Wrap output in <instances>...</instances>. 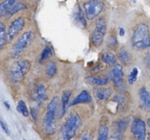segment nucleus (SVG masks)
I'll use <instances>...</instances> for the list:
<instances>
[{"label":"nucleus","mask_w":150,"mask_h":140,"mask_svg":"<svg viewBox=\"0 0 150 140\" xmlns=\"http://www.w3.org/2000/svg\"><path fill=\"white\" fill-rule=\"evenodd\" d=\"M131 45L136 50L150 48V31L146 24L140 23L135 27L131 37Z\"/></svg>","instance_id":"obj_1"},{"label":"nucleus","mask_w":150,"mask_h":140,"mask_svg":"<svg viewBox=\"0 0 150 140\" xmlns=\"http://www.w3.org/2000/svg\"><path fill=\"white\" fill-rule=\"evenodd\" d=\"M59 98L54 97L47 105V111L44 118V131L46 134H53L56 132L55 115L59 105Z\"/></svg>","instance_id":"obj_2"},{"label":"nucleus","mask_w":150,"mask_h":140,"mask_svg":"<svg viewBox=\"0 0 150 140\" xmlns=\"http://www.w3.org/2000/svg\"><path fill=\"white\" fill-rule=\"evenodd\" d=\"M81 125L82 120L79 115L75 112L70 114L65 124L60 129L59 140H70L74 137Z\"/></svg>","instance_id":"obj_3"},{"label":"nucleus","mask_w":150,"mask_h":140,"mask_svg":"<svg viewBox=\"0 0 150 140\" xmlns=\"http://www.w3.org/2000/svg\"><path fill=\"white\" fill-rule=\"evenodd\" d=\"M31 69V63L27 60H18L12 65L9 70V79L13 83L22 82Z\"/></svg>","instance_id":"obj_4"},{"label":"nucleus","mask_w":150,"mask_h":140,"mask_svg":"<svg viewBox=\"0 0 150 140\" xmlns=\"http://www.w3.org/2000/svg\"><path fill=\"white\" fill-rule=\"evenodd\" d=\"M35 37V34L32 31H27L25 33H23L18 40L16 41V43L13 45L12 50H11V57L13 59H18L22 54V53L26 50V49L31 44V42L33 41Z\"/></svg>","instance_id":"obj_5"},{"label":"nucleus","mask_w":150,"mask_h":140,"mask_svg":"<svg viewBox=\"0 0 150 140\" xmlns=\"http://www.w3.org/2000/svg\"><path fill=\"white\" fill-rule=\"evenodd\" d=\"M105 8L104 3L101 0H88L83 4L84 14L86 18L92 21L97 18Z\"/></svg>","instance_id":"obj_6"},{"label":"nucleus","mask_w":150,"mask_h":140,"mask_svg":"<svg viewBox=\"0 0 150 140\" xmlns=\"http://www.w3.org/2000/svg\"><path fill=\"white\" fill-rule=\"evenodd\" d=\"M106 33V22L104 18H99L96 21L95 29L93 30L91 40L95 47L101 46L104 41Z\"/></svg>","instance_id":"obj_7"},{"label":"nucleus","mask_w":150,"mask_h":140,"mask_svg":"<svg viewBox=\"0 0 150 140\" xmlns=\"http://www.w3.org/2000/svg\"><path fill=\"white\" fill-rule=\"evenodd\" d=\"M25 26V19L23 18H18L15 19L10 24L8 30L7 31V40L8 41H12L16 35L22 31Z\"/></svg>","instance_id":"obj_8"},{"label":"nucleus","mask_w":150,"mask_h":140,"mask_svg":"<svg viewBox=\"0 0 150 140\" xmlns=\"http://www.w3.org/2000/svg\"><path fill=\"white\" fill-rule=\"evenodd\" d=\"M131 131L134 137L137 140H145L146 126L145 123L140 119H134L131 124Z\"/></svg>","instance_id":"obj_9"},{"label":"nucleus","mask_w":150,"mask_h":140,"mask_svg":"<svg viewBox=\"0 0 150 140\" xmlns=\"http://www.w3.org/2000/svg\"><path fill=\"white\" fill-rule=\"evenodd\" d=\"M111 80L114 83V85L117 88H120L123 86L124 71L123 68L120 64H116L113 66V69L110 72Z\"/></svg>","instance_id":"obj_10"},{"label":"nucleus","mask_w":150,"mask_h":140,"mask_svg":"<svg viewBox=\"0 0 150 140\" xmlns=\"http://www.w3.org/2000/svg\"><path fill=\"white\" fill-rule=\"evenodd\" d=\"M111 80V75L110 73L108 75L103 76V77H97V76H88L85 78V81L93 86L97 87H102L105 86Z\"/></svg>","instance_id":"obj_11"},{"label":"nucleus","mask_w":150,"mask_h":140,"mask_svg":"<svg viewBox=\"0 0 150 140\" xmlns=\"http://www.w3.org/2000/svg\"><path fill=\"white\" fill-rule=\"evenodd\" d=\"M92 100H93V98H92V96L90 95V93L88 91L83 90V91H82L78 96L75 97L74 99V101L71 102V104L69 105L72 106V105H78V104L89 103V102L92 101Z\"/></svg>","instance_id":"obj_12"},{"label":"nucleus","mask_w":150,"mask_h":140,"mask_svg":"<svg viewBox=\"0 0 150 140\" xmlns=\"http://www.w3.org/2000/svg\"><path fill=\"white\" fill-rule=\"evenodd\" d=\"M47 99V91L43 84H38L35 90V100L38 104H42Z\"/></svg>","instance_id":"obj_13"},{"label":"nucleus","mask_w":150,"mask_h":140,"mask_svg":"<svg viewBox=\"0 0 150 140\" xmlns=\"http://www.w3.org/2000/svg\"><path fill=\"white\" fill-rule=\"evenodd\" d=\"M139 96L143 107L150 111V92L145 88H142L139 89Z\"/></svg>","instance_id":"obj_14"},{"label":"nucleus","mask_w":150,"mask_h":140,"mask_svg":"<svg viewBox=\"0 0 150 140\" xmlns=\"http://www.w3.org/2000/svg\"><path fill=\"white\" fill-rule=\"evenodd\" d=\"M94 94H95V96H96L97 100H99V101H106L111 96L112 91L109 88H96L94 90Z\"/></svg>","instance_id":"obj_15"},{"label":"nucleus","mask_w":150,"mask_h":140,"mask_svg":"<svg viewBox=\"0 0 150 140\" xmlns=\"http://www.w3.org/2000/svg\"><path fill=\"white\" fill-rule=\"evenodd\" d=\"M117 58L121 64L124 65H128L132 61L131 54L129 52V50L125 48H121L117 53Z\"/></svg>","instance_id":"obj_16"},{"label":"nucleus","mask_w":150,"mask_h":140,"mask_svg":"<svg viewBox=\"0 0 150 140\" xmlns=\"http://www.w3.org/2000/svg\"><path fill=\"white\" fill-rule=\"evenodd\" d=\"M74 22L79 23L80 26H83L85 28L87 26V21H86V16L83 14V12L79 6H78V8L74 13Z\"/></svg>","instance_id":"obj_17"},{"label":"nucleus","mask_w":150,"mask_h":140,"mask_svg":"<svg viewBox=\"0 0 150 140\" xmlns=\"http://www.w3.org/2000/svg\"><path fill=\"white\" fill-rule=\"evenodd\" d=\"M72 92L70 90H66L62 93L61 97V107H62V115L65 114L67 109L69 107V99H70Z\"/></svg>","instance_id":"obj_18"},{"label":"nucleus","mask_w":150,"mask_h":140,"mask_svg":"<svg viewBox=\"0 0 150 140\" xmlns=\"http://www.w3.org/2000/svg\"><path fill=\"white\" fill-rule=\"evenodd\" d=\"M19 0H5L0 4V18L4 16L15 4H17Z\"/></svg>","instance_id":"obj_19"},{"label":"nucleus","mask_w":150,"mask_h":140,"mask_svg":"<svg viewBox=\"0 0 150 140\" xmlns=\"http://www.w3.org/2000/svg\"><path fill=\"white\" fill-rule=\"evenodd\" d=\"M102 60L109 66H114L116 64V58L115 54L110 52H105L102 54Z\"/></svg>","instance_id":"obj_20"},{"label":"nucleus","mask_w":150,"mask_h":140,"mask_svg":"<svg viewBox=\"0 0 150 140\" xmlns=\"http://www.w3.org/2000/svg\"><path fill=\"white\" fill-rule=\"evenodd\" d=\"M7 40V32H6V26L2 22H0V49L4 48L6 45Z\"/></svg>","instance_id":"obj_21"},{"label":"nucleus","mask_w":150,"mask_h":140,"mask_svg":"<svg viewBox=\"0 0 150 140\" xmlns=\"http://www.w3.org/2000/svg\"><path fill=\"white\" fill-rule=\"evenodd\" d=\"M45 72H46V74L48 75L49 77H50V78L54 77L57 73V65H56V64L53 61H49L46 64Z\"/></svg>","instance_id":"obj_22"},{"label":"nucleus","mask_w":150,"mask_h":140,"mask_svg":"<svg viewBox=\"0 0 150 140\" xmlns=\"http://www.w3.org/2000/svg\"><path fill=\"white\" fill-rule=\"evenodd\" d=\"M109 135V129L107 126L102 124L98 129V137L97 140H107Z\"/></svg>","instance_id":"obj_23"},{"label":"nucleus","mask_w":150,"mask_h":140,"mask_svg":"<svg viewBox=\"0 0 150 140\" xmlns=\"http://www.w3.org/2000/svg\"><path fill=\"white\" fill-rule=\"evenodd\" d=\"M27 8V7L23 3H19V2H18L17 4H15L11 8L9 9V11L7 13V15L8 16H12V15H13V14L18 13L19 11H21V10H25V9Z\"/></svg>","instance_id":"obj_24"},{"label":"nucleus","mask_w":150,"mask_h":140,"mask_svg":"<svg viewBox=\"0 0 150 140\" xmlns=\"http://www.w3.org/2000/svg\"><path fill=\"white\" fill-rule=\"evenodd\" d=\"M53 54V51H52V49L50 48V46H46L45 47V49L42 50L41 54H40V63L44 62L45 60H46L47 59L50 58Z\"/></svg>","instance_id":"obj_25"},{"label":"nucleus","mask_w":150,"mask_h":140,"mask_svg":"<svg viewBox=\"0 0 150 140\" xmlns=\"http://www.w3.org/2000/svg\"><path fill=\"white\" fill-rule=\"evenodd\" d=\"M17 109H18V112L21 113L23 116L28 117V115H29V110H28V108H27V105H26V103L24 101H20L18 102Z\"/></svg>","instance_id":"obj_26"},{"label":"nucleus","mask_w":150,"mask_h":140,"mask_svg":"<svg viewBox=\"0 0 150 140\" xmlns=\"http://www.w3.org/2000/svg\"><path fill=\"white\" fill-rule=\"evenodd\" d=\"M138 75H139V70L136 67L133 68L132 70L130 71V73L128 75V83L129 84L132 85L134 83H136L137 79H138Z\"/></svg>","instance_id":"obj_27"},{"label":"nucleus","mask_w":150,"mask_h":140,"mask_svg":"<svg viewBox=\"0 0 150 140\" xmlns=\"http://www.w3.org/2000/svg\"><path fill=\"white\" fill-rule=\"evenodd\" d=\"M112 100H113V101L116 102L118 106H120V107H123V105H125L126 102H127L126 96L125 94H123V93H120L119 95H116Z\"/></svg>","instance_id":"obj_28"},{"label":"nucleus","mask_w":150,"mask_h":140,"mask_svg":"<svg viewBox=\"0 0 150 140\" xmlns=\"http://www.w3.org/2000/svg\"><path fill=\"white\" fill-rule=\"evenodd\" d=\"M127 122H128V121H127V119H120V121L115 123V126H116V129H115V131L120 132V133L123 134V132L125 130L126 126H127V124H128V123Z\"/></svg>","instance_id":"obj_29"},{"label":"nucleus","mask_w":150,"mask_h":140,"mask_svg":"<svg viewBox=\"0 0 150 140\" xmlns=\"http://www.w3.org/2000/svg\"><path fill=\"white\" fill-rule=\"evenodd\" d=\"M144 68H145L147 74L150 77V49L144 59Z\"/></svg>","instance_id":"obj_30"},{"label":"nucleus","mask_w":150,"mask_h":140,"mask_svg":"<svg viewBox=\"0 0 150 140\" xmlns=\"http://www.w3.org/2000/svg\"><path fill=\"white\" fill-rule=\"evenodd\" d=\"M121 137H122V134H121V133L115 131V133L112 134L110 140H121Z\"/></svg>","instance_id":"obj_31"},{"label":"nucleus","mask_w":150,"mask_h":140,"mask_svg":"<svg viewBox=\"0 0 150 140\" xmlns=\"http://www.w3.org/2000/svg\"><path fill=\"white\" fill-rule=\"evenodd\" d=\"M79 140H93V136L91 135L89 133H88V132H85V133H83L82 134Z\"/></svg>","instance_id":"obj_32"},{"label":"nucleus","mask_w":150,"mask_h":140,"mask_svg":"<svg viewBox=\"0 0 150 140\" xmlns=\"http://www.w3.org/2000/svg\"><path fill=\"white\" fill-rule=\"evenodd\" d=\"M0 126L2 128V129L5 132V134H10V133H9L8 128L7 126V124H6L3 120H1V119H0Z\"/></svg>","instance_id":"obj_33"},{"label":"nucleus","mask_w":150,"mask_h":140,"mask_svg":"<svg viewBox=\"0 0 150 140\" xmlns=\"http://www.w3.org/2000/svg\"><path fill=\"white\" fill-rule=\"evenodd\" d=\"M110 44L111 45V46H115V45H117V40H116V38H115V36L110 37Z\"/></svg>","instance_id":"obj_34"},{"label":"nucleus","mask_w":150,"mask_h":140,"mask_svg":"<svg viewBox=\"0 0 150 140\" xmlns=\"http://www.w3.org/2000/svg\"><path fill=\"white\" fill-rule=\"evenodd\" d=\"M31 116H32V118H33V119H35V120L37 119V113H36V111H35V110L31 109Z\"/></svg>","instance_id":"obj_35"},{"label":"nucleus","mask_w":150,"mask_h":140,"mask_svg":"<svg viewBox=\"0 0 150 140\" xmlns=\"http://www.w3.org/2000/svg\"><path fill=\"white\" fill-rule=\"evenodd\" d=\"M125 30H124L123 27H120L119 28V35H120V36H124V35H125Z\"/></svg>","instance_id":"obj_36"},{"label":"nucleus","mask_w":150,"mask_h":140,"mask_svg":"<svg viewBox=\"0 0 150 140\" xmlns=\"http://www.w3.org/2000/svg\"><path fill=\"white\" fill-rule=\"evenodd\" d=\"M4 104L5 107H6L7 109H8V110L10 109V105H9L8 102V101H5V102H4Z\"/></svg>","instance_id":"obj_37"},{"label":"nucleus","mask_w":150,"mask_h":140,"mask_svg":"<svg viewBox=\"0 0 150 140\" xmlns=\"http://www.w3.org/2000/svg\"><path fill=\"white\" fill-rule=\"evenodd\" d=\"M147 123H148V124H149V126H150V118L148 119V121H147Z\"/></svg>","instance_id":"obj_38"},{"label":"nucleus","mask_w":150,"mask_h":140,"mask_svg":"<svg viewBox=\"0 0 150 140\" xmlns=\"http://www.w3.org/2000/svg\"><path fill=\"white\" fill-rule=\"evenodd\" d=\"M148 139H149V140H150V133L149 134V136H148Z\"/></svg>","instance_id":"obj_39"},{"label":"nucleus","mask_w":150,"mask_h":140,"mask_svg":"<svg viewBox=\"0 0 150 140\" xmlns=\"http://www.w3.org/2000/svg\"><path fill=\"white\" fill-rule=\"evenodd\" d=\"M23 140H25V139H23Z\"/></svg>","instance_id":"obj_40"}]
</instances>
